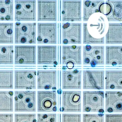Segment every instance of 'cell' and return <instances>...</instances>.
Returning <instances> with one entry per match:
<instances>
[{"instance_id":"29","label":"cell","mask_w":122,"mask_h":122,"mask_svg":"<svg viewBox=\"0 0 122 122\" xmlns=\"http://www.w3.org/2000/svg\"><path fill=\"white\" fill-rule=\"evenodd\" d=\"M13 94L12 91L0 90V112L12 111Z\"/></svg>"},{"instance_id":"25","label":"cell","mask_w":122,"mask_h":122,"mask_svg":"<svg viewBox=\"0 0 122 122\" xmlns=\"http://www.w3.org/2000/svg\"><path fill=\"white\" fill-rule=\"evenodd\" d=\"M104 0H83V22H87L93 14L99 12L101 5Z\"/></svg>"},{"instance_id":"6","label":"cell","mask_w":122,"mask_h":122,"mask_svg":"<svg viewBox=\"0 0 122 122\" xmlns=\"http://www.w3.org/2000/svg\"><path fill=\"white\" fill-rule=\"evenodd\" d=\"M104 69H83L82 88L84 90H102L105 89Z\"/></svg>"},{"instance_id":"35","label":"cell","mask_w":122,"mask_h":122,"mask_svg":"<svg viewBox=\"0 0 122 122\" xmlns=\"http://www.w3.org/2000/svg\"><path fill=\"white\" fill-rule=\"evenodd\" d=\"M33 106V103H30L28 105V107L29 108H30L32 107Z\"/></svg>"},{"instance_id":"36","label":"cell","mask_w":122,"mask_h":122,"mask_svg":"<svg viewBox=\"0 0 122 122\" xmlns=\"http://www.w3.org/2000/svg\"></svg>"},{"instance_id":"34","label":"cell","mask_w":122,"mask_h":122,"mask_svg":"<svg viewBox=\"0 0 122 122\" xmlns=\"http://www.w3.org/2000/svg\"><path fill=\"white\" fill-rule=\"evenodd\" d=\"M6 114L3 122H13L12 114ZM0 122H2L1 114H0Z\"/></svg>"},{"instance_id":"2","label":"cell","mask_w":122,"mask_h":122,"mask_svg":"<svg viewBox=\"0 0 122 122\" xmlns=\"http://www.w3.org/2000/svg\"><path fill=\"white\" fill-rule=\"evenodd\" d=\"M105 59L104 46L86 44L83 46L82 65L83 69H104Z\"/></svg>"},{"instance_id":"1","label":"cell","mask_w":122,"mask_h":122,"mask_svg":"<svg viewBox=\"0 0 122 122\" xmlns=\"http://www.w3.org/2000/svg\"><path fill=\"white\" fill-rule=\"evenodd\" d=\"M108 22L106 16L101 13L92 15L83 24V44H104Z\"/></svg>"},{"instance_id":"24","label":"cell","mask_w":122,"mask_h":122,"mask_svg":"<svg viewBox=\"0 0 122 122\" xmlns=\"http://www.w3.org/2000/svg\"><path fill=\"white\" fill-rule=\"evenodd\" d=\"M14 24L0 22V44H12L14 41Z\"/></svg>"},{"instance_id":"32","label":"cell","mask_w":122,"mask_h":122,"mask_svg":"<svg viewBox=\"0 0 122 122\" xmlns=\"http://www.w3.org/2000/svg\"><path fill=\"white\" fill-rule=\"evenodd\" d=\"M104 122H122V114L106 113L104 115Z\"/></svg>"},{"instance_id":"9","label":"cell","mask_w":122,"mask_h":122,"mask_svg":"<svg viewBox=\"0 0 122 122\" xmlns=\"http://www.w3.org/2000/svg\"><path fill=\"white\" fill-rule=\"evenodd\" d=\"M56 22H38L36 25V43L41 45H55L58 43Z\"/></svg>"},{"instance_id":"26","label":"cell","mask_w":122,"mask_h":122,"mask_svg":"<svg viewBox=\"0 0 122 122\" xmlns=\"http://www.w3.org/2000/svg\"><path fill=\"white\" fill-rule=\"evenodd\" d=\"M14 2L12 0H0V21L14 20Z\"/></svg>"},{"instance_id":"20","label":"cell","mask_w":122,"mask_h":122,"mask_svg":"<svg viewBox=\"0 0 122 122\" xmlns=\"http://www.w3.org/2000/svg\"><path fill=\"white\" fill-rule=\"evenodd\" d=\"M105 49V68H122V46L107 45Z\"/></svg>"},{"instance_id":"4","label":"cell","mask_w":122,"mask_h":122,"mask_svg":"<svg viewBox=\"0 0 122 122\" xmlns=\"http://www.w3.org/2000/svg\"><path fill=\"white\" fill-rule=\"evenodd\" d=\"M14 43L30 45L36 43V23L16 22L14 25Z\"/></svg>"},{"instance_id":"13","label":"cell","mask_w":122,"mask_h":122,"mask_svg":"<svg viewBox=\"0 0 122 122\" xmlns=\"http://www.w3.org/2000/svg\"><path fill=\"white\" fill-rule=\"evenodd\" d=\"M37 2L38 21L56 22L57 20V0H38Z\"/></svg>"},{"instance_id":"19","label":"cell","mask_w":122,"mask_h":122,"mask_svg":"<svg viewBox=\"0 0 122 122\" xmlns=\"http://www.w3.org/2000/svg\"><path fill=\"white\" fill-rule=\"evenodd\" d=\"M105 89L107 90H122V68H106Z\"/></svg>"},{"instance_id":"22","label":"cell","mask_w":122,"mask_h":122,"mask_svg":"<svg viewBox=\"0 0 122 122\" xmlns=\"http://www.w3.org/2000/svg\"><path fill=\"white\" fill-rule=\"evenodd\" d=\"M14 68L12 65H0V90L14 88Z\"/></svg>"},{"instance_id":"8","label":"cell","mask_w":122,"mask_h":122,"mask_svg":"<svg viewBox=\"0 0 122 122\" xmlns=\"http://www.w3.org/2000/svg\"><path fill=\"white\" fill-rule=\"evenodd\" d=\"M61 42L64 45L82 43V24L78 22H62L61 24Z\"/></svg>"},{"instance_id":"33","label":"cell","mask_w":122,"mask_h":122,"mask_svg":"<svg viewBox=\"0 0 122 122\" xmlns=\"http://www.w3.org/2000/svg\"><path fill=\"white\" fill-rule=\"evenodd\" d=\"M64 122H82V115L80 113L66 114Z\"/></svg>"},{"instance_id":"17","label":"cell","mask_w":122,"mask_h":122,"mask_svg":"<svg viewBox=\"0 0 122 122\" xmlns=\"http://www.w3.org/2000/svg\"><path fill=\"white\" fill-rule=\"evenodd\" d=\"M38 89L55 90L57 86V71L54 70H38L37 71Z\"/></svg>"},{"instance_id":"10","label":"cell","mask_w":122,"mask_h":122,"mask_svg":"<svg viewBox=\"0 0 122 122\" xmlns=\"http://www.w3.org/2000/svg\"><path fill=\"white\" fill-rule=\"evenodd\" d=\"M81 45H63L62 46V63L69 69H81L82 65Z\"/></svg>"},{"instance_id":"31","label":"cell","mask_w":122,"mask_h":122,"mask_svg":"<svg viewBox=\"0 0 122 122\" xmlns=\"http://www.w3.org/2000/svg\"><path fill=\"white\" fill-rule=\"evenodd\" d=\"M82 122H104V114L103 113H84L82 115Z\"/></svg>"},{"instance_id":"28","label":"cell","mask_w":122,"mask_h":122,"mask_svg":"<svg viewBox=\"0 0 122 122\" xmlns=\"http://www.w3.org/2000/svg\"><path fill=\"white\" fill-rule=\"evenodd\" d=\"M14 55L13 45H0V65H13Z\"/></svg>"},{"instance_id":"12","label":"cell","mask_w":122,"mask_h":122,"mask_svg":"<svg viewBox=\"0 0 122 122\" xmlns=\"http://www.w3.org/2000/svg\"><path fill=\"white\" fill-rule=\"evenodd\" d=\"M36 46L35 45H15L14 64L16 66L36 64Z\"/></svg>"},{"instance_id":"7","label":"cell","mask_w":122,"mask_h":122,"mask_svg":"<svg viewBox=\"0 0 122 122\" xmlns=\"http://www.w3.org/2000/svg\"><path fill=\"white\" fill-rule=\"evenodd\" d=\"M60 20L62 22H81L82 20L81 0L61 1Z\"/></svg>"},{"instance_id":"23","label":"cell","mask_w":122,"mask_h":122,"mask_svg":"<svg viewBox=\"0 0 122 122\" xmlns=\"http://www.w3.org/2000/svg\"><path fill=\"white\" fill-rule=\"evenodd\" d=\"M15 108L18 106H26L30 103L35 102L36 91L17 90L14 91Z\"/></svg>"},{"instance_id":"3","label":"cell","mask_w":122,"mask_h":122,"mask_svg":"<svg viewBox=\"0 0 122 122\" xmlns=\"http://www.w3.org/2000/svg\"><path fill=\"white\" fill-rule=\"evenodd\" d=\"M105 93L102 90L83 91L82 93V111L88 113H103Z\"/></svg>"},{"instance_id":"21","label":"cell","mask_w":122,"mask_h":122,"mask_svg":"<svg viewBox=\"0 0 122 122\" xmlns=\"http://www.w3.org/2000/svg\"><path fill=\"white\" fill-rule=\"evenodd\" d=\"M105 43L106 45L122 44V22H109L105 36Z\"/></svg>"},{"instance_id":"16","label":"cell","mask_w":122,"mask_h":122,"mask_svg":"<svg viewBox=\"0 0 122 122\" xmlns=\"http://www.w3.org/2000/svg\"><path fill=\"white\" fill-rule=\"evenodd\" d=\"M104 111L107 113H122V90H107L105 91Z\"/></svg>"},{"instance_id":"18","label":"cell","mask_w":122,"mask_h":122,"mask_svg":"<svg viewBox=\"0 0 122 122\" xmlns=\"http://www.w3.org/2000/svg\"><path fill=\"white\" fill-rule=\"evenodd\" d=\"M38 65H53L57 64V47L54 45H39L37 48Z\"/></svg>"},{"instance_id":"27","label":"cell","mask_w":122,"mask_h":122,"mask_svg":"<svg viewBox=\"0 0 122 122\" xmlns=\"http://www.w3.org/2000/svg\"><path fill=\"white\" fill-rule=\"evenodd\" d=\"M108 1L111 6L110 13L106 16L108 22H122V0Z\"/></svg>"},{"instance_id":"5","label":"cell","mask_w":122,"mask_h":122,"mask_svg":"<svg viewBox=\"0 0 122 122\" xmlns=\"http://www.w3.org/2000/svg\"><path fill=\"white\" fill-rule=\"evenodd\" d=\"M14 1V19L15 21H36V0H16Z\"/></svg>"},{"instance_id":"30","label":"cell","mask_w":122,"mask_h":122,"mask_svg":"<svg viewBox=\"0 0 122 122\" xmlns=\"http://www.w3.org/2000/svg\"><path fill=\"white\" fill-rule=\"evenodd\" d=\"M38 103H42L44 106L47 105L51 106L52 104H56V91L52 90L38 91L37 92Z\"/></svg>"},{"instance_id":"14","label":"cell","mask_w":122,"mask_h":122,"mask_svg":"<svg viewBox=\"0 0 122 122\" xmlns=\"http://www.w3.org/2000/svg\"><path fill=\"white\" fill-rule=\"evenodd\" d=\"M82 71L76 68L63 70L62 73V87L65 90H80L82 88Z\"/></svg>"},{"instance_id":"11","label":"cell","mask_w":122,"mask_h":122,"mask_svg":"<svg viewBox=\"0 0 122 122\" xmlns=\"http://www.w3.org/2000/svg\"><path fill=\"white\" fill-rule=\"evenodd\" d=\"M14 88L16 90H34L36 88V73L33 70L14 67Z\"/></svg>"},{"instance_id":"15","label":"cell","mask_w":122,"mask_h":122,"mask_svg":"<svg viewBox=\"0 0 122 122\" xmlns=\"http://www.w3.org/2000/svg\"><path fill=\"white\" fill-rule=\"evenodd\" d=\"M62 97L66 112L77 113L82 112V93L81 91H63Z\"/></svg>"}]
</instances>
